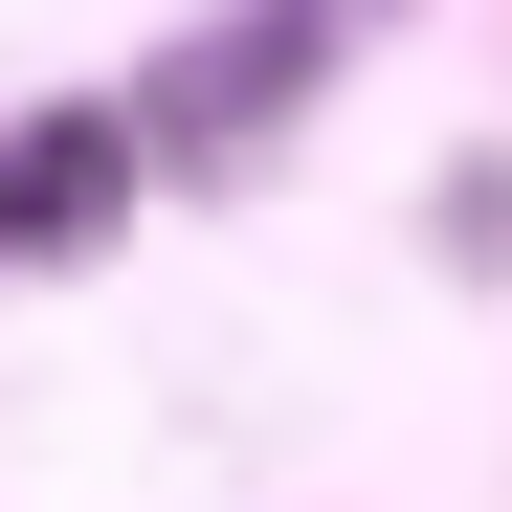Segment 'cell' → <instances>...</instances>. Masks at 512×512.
Returning <instances> with one entry per match:
<instances>
[{"mask_svg":"<svg viewBox=\"0 0 512 512\" xmlns=\"http://www.w3.org/2000/svg\"><path fill=\"white\" fill-rule=\"evenodd\" d=\"M90 223H112V112H67L0 156V245H90Z\"/></svg>","mask_w":512,"mask_h":512,"instance_id":"6da1fadb","label":"cell"}]
</instances>
